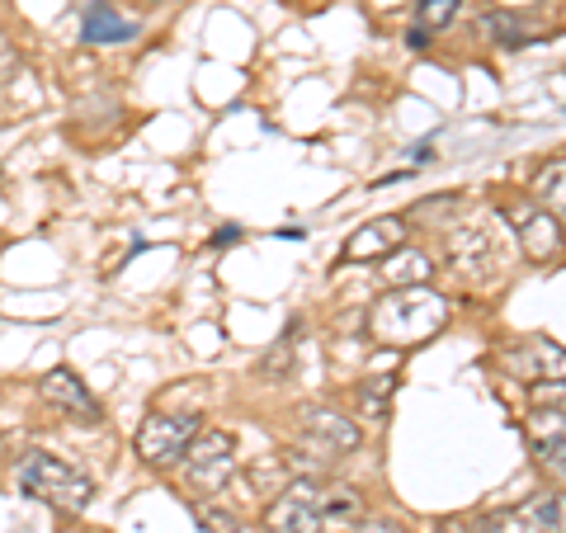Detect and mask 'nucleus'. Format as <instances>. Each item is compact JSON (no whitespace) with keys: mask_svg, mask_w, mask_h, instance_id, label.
Segmentation results:
<instances>
[{"mask_svg":"<svg viewBox=\"0 0 566 533\" xmlns=\"http://www.w3.org/2000/svg\"><path fill=\"white\" fill-rule=\"evenodd\" d=\"M359 520H364V495L354 487H326V482H293L264 510V529L270 533H326V529H354Z\"/></svg>","mask_w":566,"mask_h":533,"instance_id":"nucleus-1","label":"nucleus"},{"mask_svg":"<svg viewBox=\"0 0 566 533\" xmlns=\"http://www.w3.org/2000/svg\"><path fill=\"white\" fill-rule=\"evenodd\" d=\"M20 487L29 495H39V501L66 510V514H81L85 505H91V495H95L91 477H85L81 468L62 463V458L43 453V449H33V453L20 458Z\"/></svg>","mask_w":566,"mask_h":533,"instance_id":"nucleus-3","label":"nucleus"},{"mask_svg":"<svg viewBox=\"0 0 566 533\" xmlns=\"http://www.w3.org/2000/svg\"><path fill=\"white\" fill-rule=\"evenodd\" d=\"M528 449H534L538 463L562 482V453H566L562 406H534V416H528Z\"/></svg>","mask_w":566,"mask_h":533,"instance_id":"nucleus-11","label":"nucleus"},{"mask_svg":"<svg viewBox=\"0 0 566 533\" xmlns=\"http://www.w3.org/2000/svg\"><path fill=\"white\" fill-rule=\"evenodd\" d=\"M434 533H472V520H458V514H449V520H439Z\"/></svg>","mask_w":566,"mask_h":533,"instance_id":"nucleus-23","label":"nucleus"},{"mask_svg":"<svg viewBox=\"0 0 566 533\" xmlns=\"http://www.w3.org/2000/svg\"><path fill=\"white\" fill-rule=\"evenodd\" d=\"M14 71H20V48L10 43V33L0 29V85L14 81Z\"/></svg>","mask_w":566,"mask_h":533,"instance_id":"nucleus-21","label":"nucleus"},{"mask_svg":"<svg viewBox=\"0 0 566 533\" xmlns=\"http://www.w3.org/2000/svg\"><path fill=\"white\" fill-rule=\"evenodd\" d=\"M39 393H43L48 406H57V411L71 416V420H81V425H95L99 420V401L91 397V387H85L71 368H52L48 378L39 383Z\"/></svg>","mask_w":566,"mask_h":533,"instance_id":"nucleus-10","label":"nucleus"},{"mask_svg":"<svg viewBox=\"0 0 566 533\" xmlns=\"http://www.w3.org/2000/svg\"><path fill=\"white\" fill-rule=\"evenodd\" d=\"M562 185H566V166H562V161H553V166H547L538 180H534V199H538V203H553V218L562 212Z\"/></svg>","mask_w":566,"mask_h":533,"instance_id":"nucleus-17","label":"nucleus"},{"mask_svg":"<svg viewBox=\"0 0 566 533\" xmlns=\"http://www.w3.org/2000/svg\"><path fill=\"white\" fill-rule=\"evenodd\" d=\"M193 435H199V411H151L137 430V453L151 468H170L185 458Z\"/></svg>","mask_w":566,"mask_h":533,"instance_id":"nucleus-6","label":"nucleus"},{"mask_svg":"<svg viewBox=\"0 0 566 533\" xmlns=\"http://www.w3.org/2000/svg\"><path fill=\"white\" fill-rule=\"evenodd\" d=\"M444 326H449V297H439L434 289H424V283L420 289H392L368 312V335L387 349L424 345Z\"/></svg>","mask_w":566,"mask_h":533,"instance_id":"nucleus-2","label":"nucleus"},{"mask_svg":"<svg viewBox=\"0 0 566 533\" xmlns=\"http://www.w3.org/2000/svg\"><path fill=\"white\" fill-rule=\"evenodd\" d=\"M486 29H491V39L501 43V48H528L538 39V24L534 20H524V14H491L486 20Z\"/></svg>","mask_w":566,"mask_h":533,"instance_id":"nucleus-16","label":"nucleus"},{"mask_svg":"<svg viewBox=\"0 0 566 533\" xmlns=\"http://www.w3.org/2000/svg\"><path fill=\"white\" fill-rule=\"evenodd\" d=\"M501 368L510 373V378H524L528 387H534V383H562L566 359H562L557 341H524V345L501 354Z\"/></svg>","mask_w":566,"mask_h":533,"instance_id":"nucleus-9","label":"nucleus"},{"mask_svg":"<svg viewBox=\"0 0 566 533\" xmlns=\"http://www.w3.org/2000/svg\"><path fill=\"white\" fill-rule=\"evenodd\" d=\"M501 212H505V222H515L524 255L534 264H547V260L562 255V222L547 208L528 203V199H505Z\"/></svg>","mask_w":566,"mask_h":533,"instance_id":"nucleus-7","label":"nucleus"},{"mask_svg":"<svg viewBox=\"0 0 566 533\" xmlns=\"http://www.w3.org/2000/svg\"><path fill=\"white\" fill-rule=\"evenodd\" d=\"M424 39H430L424 29H411V33H406V43H411V48H424Z\"/></svg>","mask_w":566,"mask_h":533,"instance_id":"nucleus-26","label":"nucleus"},{"mask_svg":"<svg viewBox=\"0 0 566 533\" xmlns=\"http://www.w3.org/2000/svg\"><path fill=\"white\" fill-rule=\"evenodd\" d=\"M510 520H515V533H562V491L528 495L524 505L510 510Z\"/></svg>","mask_w":566,"mask_h":533,"instance_id":"nucleus-14","label":"nucleus"},{"mask_svg":"<svg viewBox=\"0 0 566 533\" xmlns=\"http://www.w3.org/2000/svg\"><path fill=\"white\" fill-rule=\"evenodd\" d=\"M449 264L458 274H491L501 264V237L486 218H472V222H458L449 227Z\"/></svg>","mask_w":566,"mask_h":533,"instance_id":"nucleus-8","label":"nucleus"},{"mask_svg":"<svg viewBox=\"0 0 566 533\" xmlns=\"http://www.w3.org/2000/svg\"><path fill=\"white\" fill-rule=\"evenodd\" d=\"M387 387H392V378H368L364 387H359V406L364 411H382V397H387Z\"/></svg>","mask_w":566,"mask_h":533,"instance_id":"nucleus-20","label":"nucleus"},{"mask_svg":"<svg viewBox=\"0 0 566 533\" xmlns=\"http://www.w3.org/2000/svg\"><path fill=\"white\" fill-rule=\"evenodd\" d=\"M289 364H293V345H289V341H279V345L270 349V359L260 364V373H264V378H274V373H283Z\"/></svg>","mask_w":566,"mask_h":533,"instance_id":"nucleus-22","label":"nucleus"},{"mask_svg":"<svg viewBox=\"0 0 566 533\" xmlns=\"http://www.w3.org/2000/svg\"><path fill=\"white\" fill-rule=\"evenodd\" d=\"M397 245H406V218H374L368 227H359L349 241H345V264H354V260H387L397 251Z\"/></svg>","mask_w":566,"mask_h":533,"instance_id":"nucleus-12","label":"nucleus"},{"mask_svg":"<svg viewBox=\"0 0 566 533\" xmlns=\"http://www.w3.org/2000/svg\"><path fill=\"white\" fill-rule=\"evenodd\" d=\"M185 477L199 495H218L237 472V435L227 430H199L185 449Z\"/></svg>","mask_w":566,"mask_h":533,"instance_id":"nucleus-4","label":"nucleus"},{"mask_svg":"<svg viewBox=\"0 0 566 533\" xmlns=\"http://www.w3.org/2000/svg\"><path fill=\"white\" fill-rule=\"evenodd\" d=\"M354 533H401V529H397V524H387V520H368V524L359 520V524H354Z\"/></svg>","mask_w":566,"mask_h":533,"instance_id":"nucleus-24","label":"nucleus"},{"mask_svg":"<svg viewBox=\"0 0 566 533\" xmlns=\"http://www.w3.org/2000/svg\"><path fill=\"white\" fill-rule=\"evenodd\" d=\"M81 33H85V43H95V48H118V43L137 39V20H128L114 0H95V6H85Z\"/></svg>","mask_w":566,"mask_h":533,"instance_id":"nucleus-13","label":"nucleus"},{"mask_svg":"<svg viewBox=\"0 0 566 533\" xmlns=\"http://www.w3.org/2000/svg\"><path fill=\"white\" fill-rule=\"evenodd\" d=\"M458 6L463 0H420V10H416V29H444V24H453V14H458Z\"/></svg>","mask_w":566,"mask_h":533,"instance_id":"nucleus-18","label":"nucleus"},{"mask_svg":"<svg viewBox=\"0 0 566 533\" xmlns=\"http://www.w3.org/2000/svg\"><path fill=\"white\" fill-rule=\"evenodd\" d=\"M297 430H303V453L322 458L331 468L340 453H354L364 443L359 425L345 420L340 411H331V406H316V401H303L297 406Z\"/></svg>","mask_w":566,"mask_h":533,"instance_id":"nucleus-5","label":"nucleus"},{"mask_svg":"<svg viewBox=\"0 0 566 533\" xmlns=\"http://www.w3.org/2000/svg\"><path fill=\"white\" fill-rule=\"evenodd\" d=\"M193 520H199V529H208V533H241V524L232 520V514L212 510V505H199V510H193Z\"/></svg>","mask_w":566,"mask_h":533,"instance_id":"nucleus-19","label":"nucleus"},{"mask_svg":"<svg viewBox=\"0 0 566 533\" xmlns=\"http://www.w3.org/2000/svg\"><path fill=\"white\" fill-rule=\"evenodd\" d=\"M232 241H241V227H222V232L212 237V245H232Z\"/></svg>","mask_w":566,"mask_h":533,"instance_id":"nucleus-25","label":"nucleus"},{"mask_svg":"<svg viewBox=\"0 0 566 533\" xmlns=\"http://www.w3.org/2000/svg\"><path fill=\"white\" fill-rule=\"evenodd\" d=\"M430 270H434V264H430V255H424V251H411V245H397V251L392 255H387V283H392V289H420V283L424 279H430Z\"/></svg>","mask_w":566,"mask_h":533,"instance_id":"nucleus-15","label":"nucleus"}]
</instances>
